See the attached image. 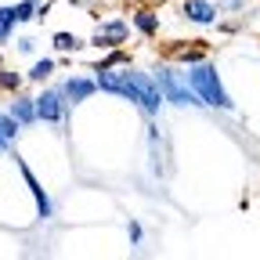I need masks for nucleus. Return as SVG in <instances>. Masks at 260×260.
<instances>
[{
  "label": "nucleus",
  "instance_id": "nucleus-19",
  "mask_svg": "<svg viewBox=\"0 0 260 260\" xmlns=\"http://www.w3.org/2000/svg\"><path fill=\"white\" fill-rule=\"evenodd\" d=\"M15 44H18V47H15L18 54H37V40H32V37H22V40H15Z\"/></svg>",
  "mask_w": 260,
  "mask_h": 260
},
{
  "label": "nucleus",
  "instance_id": "nucleus-17",
  "mask_svg": "<svg viewBox=\"0 0 260 260\" xmlns=\"http://www.w3.org/2000/svg\"><path fill=\"white\" fill-rule=\"evenodd\" d=\"M119 65H130V58H126V51L112 47V54H105V58H98V65H94V69H119ZM94 69H90V73H94Z\"/></svg>",
  "mask_w": 260,
  "mask_h": 260
},
{
  "label": "nucleus",
  "instance_id": "nucleus-13",
  "mask_svg": "<svg viewBox=\"0 0 260 260\" xmlns=\"http://www.w3.org/2000/svg\"><path fill=\"white\" fill-rule=\"evenodd\" d=\"M51 44H54V51H58V54H80L90 40H80L76 32H54Z\"/></svg>",
  "mask_w": 260,
  "mask_h": 260
},
{
  "label": "nucleus",
  "instance_id": "nucleus-10",
  "mask_svg": "<svg viewBox=\"0 0 260 260\" xmlns=\"http://www.w3.org/2000/svg\"><path fill=\"white\" fill-rule=\"evenodd\" d=\"M8 112L22 123V126H32V123H40V116H37V98H29V94H11V105H8Z\"/></svg>",
  "mask_w": 260,
  "mask_h": 260
},
{
  "label": "nucleus",
  "instance_id": "nucleus-15",
  "mask_svg": "<svg viewBox=\"0 0 260 260\" xmlns=\"http://www.w3.org/2000/svg\"><path fill=\"white\" fill-rule=\"evenodd\" d=\"M170 58L181 61V65H195V61H206V51L203 47H174Z\"/></svg>",
  "mask_w": 260,
  "mask_h": 260
},
{
  "label": "nucleus",
  "instance_id": "nucleus-16",
  "mask_svg": "<svg viewBox=\"0 0 260 260\" xmlns=\"http://www.w3.org/2000/svg\"><path fill=\"white\" fill-rule=\"evenodd\" d=\"M22 83H25V76L22 73H15V69H0V90H8V94H18L22 90Z\"/></svg>",
  "mask_w": 260,
  "mask_h": 260
},
{
  "label": "nucleus",
  "instance_id": "nucleus-14",
  "mask_svg": "<svg viewBox=\"0 0 260 260\" xmlns=\"http://www.w3.org/2000/svg\"><path fill=\"white\" fill-rule=\"evenodd\" d=\"M11 18H15V25L40 18V0H18V4H11Z\"/></svg>",
  "mask_w": 260,
  "mask_h": 260
},
{
  "label": "nucleus",
  "instance_id": "nucleus-8",
  "mask_svg": "<svg viewBox=\"0 0 260 260\" xmlns=\"http://www.w3.org/2000/svg\"><path fill=\"white\" fill-rule=\"evenodd\" d=\"M130 25H134L145 40H155L159 29H162V18H159L155 8H138V11H130Z\"/></svg>",
  "mask_w": 260,
  "mask_h": 260
},
{
  "label": "nucleus",
  "instance_id": "nucleus-6",
  "mask_svg": "<svg viewBox=\"0 0 260 260\" xmlns=\"http://www.w3.org/2000/svg\"><path fill=\"white\" fill-rule=\"evenodd\" d=\"M130 25L126 18H105V22H98L94 32H90V47L98 51H112V47H123L130 40Z\"/></svg>",
  "mask_w": 260,
  "mask_h": 260
},
{
  "label": "nucleus",
  "instance_id": "nucleus-4",
  "mask_svg": "<svg viewBox=\"0 0 260 260\" xmlns=\"http://www.w3.org/2000/svg\"><path fill=\"white\" fill-rule=\"evenodd\" d=\"M32 98H37V116H40V123H65V119H69L73 102L65 98L61 83L40 87V94H32Z\"/></svg>",
  "mask_w": 260,
  "mask_h": 260
},
{
  "label": "nucleus",
  "instance_id": "nucleus-18",
  "mask_svg": "<svg viewBox=\"0 0 260 260\" xmlns=\"http://www.w3.org/2000/svg\"><path fill=\"white\" fill-rule=\"evenodd\" d=\"M126 239H130V246H141L145 232H141V224H138V220H126Z\"/></svg>",
  "mask_w": 260,
  "mask_h": 260
},
{
  "label": "nucleus",
  "instance_id": "nucleus-7",
  "mask_svg": "<svg viewBox=\"0 0 260 260\" xmlns=\"http://www.w3.org/2000/svg\"><path fill=\"white\" fill-rule=\"evenodd\" d=\"M220 0H181V18L191 25H217L220 22Z\"/></svg>",
  "mask_w": 260,
  "mask_h": 260
},
{
  "label": "nucleus",
  "instance_id": "nucleus-20",
  "mask_svg": "<svg viewBox=\"0 0 260 260\" xmlns=\"http://www.w3.org/2000/svg\"><path fill=\"white\" fill-rule=\"evenodd\" d=\"M242 8H246V0H220V11H228V15H235Z\"/></svg>",
  "mask_w": 260,
  "mask_h": 260
},
{
  "label": "nucleus",
  "instance_id": "nucleus-21",
  "mask_svg": "<svg viewBox=\"0 0 260 260\" xmlns=\"http://www.w3.org/2000/svg\"><path fill=\"white\" fill-rule=\"evenodd\" d=\"M0 69H4V58H0Z\"/></svg>",
  "mask_w": 260,
  "mask_h": 260
},
{
  "label": "nucleus",
  "instance_id": "nucleus-2",
  "mask_svg": "<svg viewBox=\"0 0 260 260\" xmlns=\"http://www.w3.org/2000/svg\"><path fill=\"white\" fill-rule=\"evenodd\" d=\"M184 80L191 83V90L199 94L203 109H213V112H235V102L228 94L217 65L206 58V61H195V65H184Z\"/></svg>",
  "mask_w": 260,
  "mask_h": 260
},
{
  "label": "nucleus",
  "instance_id": "nucleus-9",
  "mask_svg": "<svg viewBox=\"0 0 260 260\" xmlns=\"http://www.w3.org/2000/svg\"><path fill=\"white\" fill-rule=\"evenodd\" d=\"M61 90H65V98H69L73 105H83L87 98L98 90V80H90V76H65L61 80Z\"/></svg>",
  "mask_w": 260,
  "mask_h": 260
},
{
  "label": "nucleus",
  "instance_id": "nucleus-12",
  "mask_svg": "<svg viewBox=\"0 0 260 260\" xmlns=\"http://www.w3.org/2000/svg\"><path fill=\"white\" fill-rule=\"evenodd\" d=\"M54 69H58V61H54V58H37V61L29 65L25 80H29V83H40V87H44V83H47V80L54 76Z\"/></svg>",
  "mask_w": 260,
  "mask_h": 260
},
{
  "label": "nucleus",
  "instance_id": "nucleus-5",
  "mask_svg": "<svg viewBox=\"0 0 260 260\" xmlns=\"http://www.w3.org/2000/svg\"><path fill=\"white\" fill-rule=\"evenodd\" d=\"M11 159H15V167H18V174H22V181H25V188H29V195H32V206H37V217L40 220H51L54 217V199H51V191L40 184V177L32 174V167L11 148Z\"/></svg>",
  "mask_w": 260,
  "mask_h": 260
},
{
  "label": "nucleus",
  "instance_id": "nucleus-11",
  "mask_svg": "<svg viewBox=\"0 0 260 260\" xmlns=\"http://www.w3.org/2000/svg\"><path fill=\"white\" fill-rule=\"evenodd\" d=\"M22 130H25V126H22V123H18V119H15V116H11L8 109L0 112V152H11Z\"/></svg>",
  "mask_w": 260,
  "mask_h": 260
},
{
  "label": "nucleus",
  "instance_id": "nucleus-3",
  "mask_svg": "<svg viewBox=\"0 0 260 260\" xmlns=\"http://www.w3.org/2000/svg\"><path fill=\"white\" fill-rule=\"evenodd\" d=\"M155 80H159V90H162V98H167V105H174V109H203V102H199V94L191 90V83L184 80V73H177L174 65H155Z\"/></svg>",
  "mask_w": 260,
  "mask_h": 260
},
{
  "label": "nucleus",
  "instance_id": "nucleus-1",
  "mask_svg": "<svg viewBox=\"0 0 260 260\" xmlns=\"http://www.w3.org/2000/svg\"><path fill=\"white\" fill-rule=\"evenodd\" d=\"M98 76V90L105 94H116L123 98V102H130L145 119H155L162 112V105H167V98H162L159 90V80L155 73L148 69H134V65H119V69H94Z\"/></svg>",
  "mask_w": 260,
  "mask_h": 260
}]
</instances>
